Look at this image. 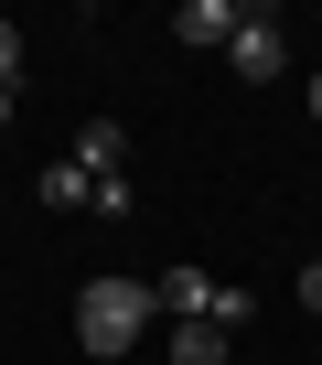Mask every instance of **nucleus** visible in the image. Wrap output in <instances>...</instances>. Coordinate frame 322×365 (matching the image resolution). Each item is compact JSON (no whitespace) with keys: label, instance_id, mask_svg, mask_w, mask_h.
Returning <instances> with one entry per match:
<instances>
[{"label":"nucleus","instance_id":"nucleus-1","mask_svg":"<svg viewBox=\"0 0 322 365\" xmlns=\"http://www.w3.org/2000/svg\"><path fill=\"white\" fill-rule=\"evenodd\" d=\"M150 333V279H86L76 290V344L86 354H140Z\"/></svg>","mask_w":322,"mask_h":365},{"label":"nucleus","instance_id":"nucleus-2","mask_svg":"<svg viewBox=\"0 0 322 365\" xmlns=\"http://www.w3.org/2000/svg\"><path fill=\"white\" fill-rule=\"evenodd\" d=\"M150 312H172V322H215V333H247V290H226L215 269H161V279H150Z\"/></svg>","mask_w":322,"mask_h":365},{"label":"nucleus","instance_id":"nucleus-3","mask_svg":"<svg viewBox=\"0 0 322 365\" xmlns=\"http://www.w3.org/2000/svg\"><path fill=\"white\" fill-rule=\"evenodd\" d=\"M226 65H237L247 86H269V76L290 65V33H279V11H237V43H226Z\"/></svg>","mask_w":322,"mask_h":365},{"label":"nucleus","instance_id":"nucleus-4","mask_svg":"<svg viewBox=\"0 0 322 365\" xmlns=\"http://www.w3.org/2000/svg\"><path fill=\"white\" fill-rule=\"evenodd\" d=\"M65 161H76V172H86V182H108V172H129V129H118V118H86V129H76V150H65Z\"/></svg>","mask_w":322,"mask_h":365},{"label":"nucleus","instance_id":"nucleus-5","mask_svg":"<svg viewBox=\"0 0 322 365\" xmlns=\"http://www.w3.org/2000/svg\"><path fill=\"white\" fill-rule=\"evenodd\" d=\"M172 43H237V0H183V11H172Z\"/></svg>","mask_w":322,"mask_h":365},{"label":"nucleus","instance_id":"nucleus-6","mask_svg":"<svg viewBox=\"0 0 322 365\" xmlns=\"http://www.w3.org/2000/svg\"><path fill=\"white\" fill-rule=\"evenodd\" d=\"M226 344L237 333H215V322H172V365H226Z\"/></svg>","mask_w":322,"mask_h":365},{"label":"nucleus","instance_id":"nucleus-7","mask_svg":"<svg viewBox=\"0 0 322 365\" xmlns=\"http://www.w3.org/2000/svg\"><path fill=\"white\" fill-rule=\"evenodd\" d=\"M33 194H43L54 215H86V172H76V161H43V182H33Z\"/></svg>","mask_w":322,"mask_h":365},{"label":"nucleus","instance_id":"nucleus-8","mask_svg":"<svg viewBox=\"0 0 322 365\" xmlns=\"http://www.w3.org/2000/svg\"><path fill=\"white\" fill-rule=\"evenodd\" d=\"M86 215H140V182H129V172H108V182H86Z\"/></svg>","mask_w":322,"mask_h":365},{"label":"nucleus","instance_id":"nucleus-9","mask_svg":"<svg viewBox=\"0 0 322 365\" xmlns=\"http://www.w3.org/2000/svg\"><path fill=\"white\" fill-rule=\"evenodd\" d=\"M0 86H22V33L0 22Z\"/></svg>","mask_w":322,"mask_h":365},{"label":"nucleus","instance_id":"nucleus-10","mask_svg":"<svg viewBox=\"0 0 322 365\" xmlns=\"http://www.w3.org/2000/svg\"><path fill=\"white\" fill-rule=\"evenodd\" d=\"M301 312H322V258H311V269H301Z\"/></svg>","mask_w":322,"mask_h":365},{"label":"nucleus","instance_id":"nucleus-11","mask_svg":"<svg viewBox=\"0 0 322 365\" xmlns=\"http://www.w3.org/2000/svg\"><path fill=\"white\" fill-rule=\"evenodd\" d=\"M0 129H11V86H0Z\"/></svg>","mask_w":322,"mask_h":365},{"label":"nucleus","instance_id":"nucleus-12","mask_svg":"<svg viewBox=\"0 0 322 365\" xmlns=\"http://www.w3.org/2000/svg\"><path fill=\"white\" fill-rule=\"evenodd\" d=\"M311 118H322V76H311Z\"/></svg>","mask_w":322,"mask_h":365}]
</instances>
